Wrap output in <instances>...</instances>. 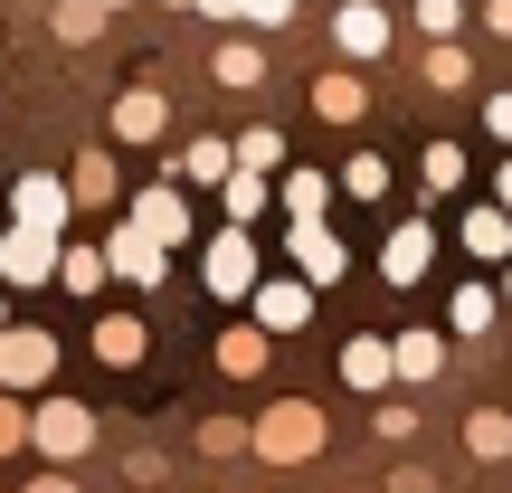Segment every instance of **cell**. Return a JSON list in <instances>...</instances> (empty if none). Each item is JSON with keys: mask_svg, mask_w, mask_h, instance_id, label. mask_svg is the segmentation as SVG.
<instances>
[{"mask_svg": "<svg viewBox=\"0 0 512 493\" xmlns=\"http://www.w3.org/2000/svg\"><path fill=\"white\" fill-rule=\"evenodd\" d=\"M200 285L219 294V304H256V285H266V256H256V228H219V238L200 247Z\"/></svg>", "mask_w": 512, "mask_h": 493, "instance_id": "cell-1", "label": "cell"}, {"mask_svg": "<svg viewBox=\"0 0 512 493\" xmlns=\"http://www.w3.org/2000/svg\"><path fill=\"white\" fill-rule=\"evenodd\" d=\"M86 446H95V408H86V399H57V389H48V399L29 408V456H38V465H76Z\"/></svg>", "mask_w": 512, "mask_h": 493, "instance_id": "cell-2", "label": "cell"}, {"mask_svg": "<svg viewBox=\"0 0 512 493\" xmlns=\"http://www.w3.org/2000/svg\"><path fill=\"white\" fill-rule=\"evenodd\" d=\"M256 456L266 465H313L323 456V408L313 399H275L266 418H256Z\"/></svg>", "mask_w": 512, "mask_h": 493, "instance_id": "cell-3", "label": "cell"}, {"mask_svg": "<svg viewBox=\"0 0 512 493\" xmlns=\"http://www.w3.org/2000/svg\"><path fill=\"white\" fill-rule=\"evenodd\" d=\"M57 266H67V238H48V228H0V285L10 294H38V285H57Z\"/></svg>", "mask_w": 512, "mask_h": 493, "instance_id": "cell-4", "label": "cell"}, {"mask_svg": "<svg viewBox=\"0 0 512 493\" xmlns=\"http://www.w3.org/2000/svg\"><path fill=\"white\" fill-rule=\"evenodd\" d=\"M48 380H57V342L38 323H10L0 332V389L10 399H48Z\"/></svg>", "mask_w": 512, "mask_h": 493, "instance_id": "cell-5", "label": "cell"}, {"mask_svg": "<svg viewBox=\"0 0 512 493\" xmlns=\"http://www.w3.org/2000/svg\"><path fill=\"white\" fill-rule=\"evenodd\" d=\"M285 256H294V275L323 285V294L351 275V247H342V228H332V219H285Z\"/></svg>", "mask_w": 512, "mask_h": 493, "instance_id": "cell-6", "label": "cell"}, {"mask_svg": "<svg viewBox=\"0 0 512 493\" xmlns=\"http://www.w3.org/2000/svg\"><path fill=\"white\" fill-rule=\"evenodd\" d=\"M10 219H19V228H48V238H67V219H86V209H76L67 171H19V181H10Z\"/></svg>", "mask_w": 512, "mask_h": 493, "instance_id": "cell-7", "label": "cell"}, {"mask_svg": "<svg viewBox=\"0 0 512 493\" xmlns=\"http://www.w3.org/2000/svg\"><path fill=\"white\" fill-rule=\"evenodd\" d=\"M105 256H114V275H124L133 294H152V285L171 275V247L152 238L143 219H105Z\"/></svg>", "mask_w": 512, "mask_h": 493, "instance_id": "cell-8", "label": "cell"}, {"mask_svg": "<svg viewBox=\"0 0 512 493\" xmlns=\"http://www.w3.org/2000/svg\"><path fill=\"white\" fill-rule=\"evenodd\" d=\"M313 294H323V285H304V275H266V285H256V304H247V323H266L275 332V342H285V332H304L313 323Z\"/></svg>", "mask_w": 512, "mask_h": 493, "instance_id": "cell-9", "label": "cell"}, {"mask_svg": "<svg viewBox=\"0 0 512 493\" xmlns=\"http://www.w3.org/2000/svg\"><path fill=\"white\" fill-rule=\"evenodd\" d=\"M380 275H389V285H427V275H437V228H427V219H399V228H389V238H380Z\"/></svg>", "mask_w": 512, "mask_h": 493, "instance_id": "cell-10", "label": "cell"}, {"mask_svg": "<svg viewBox=\"0 0 512 493\" xmlns=\"http://www.w3.org/2000/svg\"><path fill=\"white\" fill-rule=\"evenodd\" d=\"M332 38H342V57H351V67H370V57H389L399 19H389L380 0H342V10H332Z\"/></svg>", "mask_w": 512, "mask_h": 493, "instance_id": "cell-11", "label": "cell"}, {"mask_svg": "<svg viewBox=\"0 0 512 493\" xmlns=\"http://www.w3.org/2000/svg\"><path fill=\"white\" fill-rule=\"evenodd\" d=\"M124 219H143L152 238L181 256V247H190V190H181V181H152V190H133V200H124Z\"/></svg>", "mask_w": 512, "mask_h": 493, "instance_id": "cell-12", "label": "cell"}, {"mask_svg": "<svg viewBox=\"0 0 512 493\" xmlns=\"http://www.w3.org/2000/svg\"><path fill=\"white\" fill-rule=\"evenodd\" d=\"M228 171H238V143H219V133H190V143L171 152L162 181H181V190H228Z\"/></svg>", "mask_w": 512, "mask_h": 493, "instance_id": "cell-13", "label": "cell"}, {"mask_svg": "<svg viewBox=\"0 0 512 493\" xmlns=\"http://www.w3.org/2000/svg\"><path fill=\"white\" fill-rule=\"evenodd\" d=\"M67 190H76V209H86V219H105V209L124 200V171H114V143L76 152V162H67Z\"/></svg>", "mask_w": 512, "mask_h": 493, "instance_id": "cell-14", "label": "cell"}, {"mask_svg": "<svg viewBox=\"0 0 512 493\" xmlns=\"http://www.w3.org/2000/svg\"><path fill=\"white\" fill-rule=\"evenodd\" d=\"M456 247L475 256V266H512V209L503 200H475V209H465V228H456Z\"/></svg>", "mask_w": 512, "mask_h": 493, "instance_id": "cell-15", "label": "cell"}, {"mask_svg": "<svg viewBox=\"0 0 512 493\" xmlns=\"http://www.w3.org/2000/svg\"><path fill=\"white\" fill-rule=\"evenodd\" d=\"M389 380H399V342H389V332H361V342H342V389H370V399H380Z\"/></svg>", "mask_w": 512, "mask_h": 493, "instance_id": "cell-16", "label": "cell"}, {"mask_svg": "<svg viewBox=\"0 0 512 493\" xmlns=\"http://www.w3.org/2000/svg\"><path fill=\"white\" fill-rule=\"evenodd\" d=\"M95 361L105 370H143V351H152V332H143V313H95Z\"/></svg>", "mask_w": 512, "mask_h": 493, "instance_id": "cell-17", "label": "cell"}, {"mask_svg": "<svg viewBox=\"0 0 512 493\" xmlns=\"http://www.w3.org/2000/svg\"><path fill=\"white\" fill-rule=\"evenodd\" d=\"M162 133H171L162 86H124V95H114V143H162Z\"/></svg>", "mask_w": 512, "mask_h": 493, "instance_id": "cell-18", "label": "cell"}, {"mask_svg": "<svg viewBox=\"0 0 512 493\" xmlns=\"http://www.w3.org/2000/svg\"><path fill=\"white\" fill-rule=\"evenodd\" d=\"M332 200H342V181L313 171V162H294L285 181H275V209H285V219H332Z\"/></svg>", "mask_w": 512, "mask_h": 493, "instance_id": "cell-19", "label": "cell"}, {"mask_svg": "<svg viewBox=\"0 0 512 493\" xmlns=\"http://www.w3.org/2000/svg\"><path fill=\"white\" fill-rule=\"evenodd\" d=\"M313 114H323L332 133H342V124H361V114H370V86H361V67H323V76H313Z\"/></svg>", "mask_w": 512, "mask_h": 493, "instance_id": "cell-20", "label": "cell"}, {"mask_svg": "<svg viewBox=\"0 0 512 493\" xmlns=\"http://www.w3.org/2000/svg\"><path fill=\"white\" fill-rule=\"evenodd\" d=\"M494 313H503V285H456L446 294V332H456V342H484V332H494Z\"/></svg>", "mask_w": 512, "mask_h": 493, "instance_id": "cell-21", "label": "cell"}, {"mask_svg": "<svg viewBox=\"0 0 512 493\" xmlns=\"http://www.w3.org/2000/svg\"><path fill=\"white\" fill-rule=\"evenodd\" d=\"M418 76L437 95H465V86H475V48H465V38H427V48H418Z\"/></svg>", "mask_w": 512, "mask_h": 493, "instance_id": "cell-22", "label": "cell"}, {"mask_svg": "<svg viewBox=\"0 0 512 493\" xmlns=\"http://www.w3.org/2000/svg\"><path fill=\"white\" fill-rule=\"evenodd\" d=\"M266 351H275L266 323H228L219 332V370H228V380H266Z\"/></svg>", "mask_w": 512, "mask_h": 493, "instance_id": "cell-23", "label": "cell"}, {"mask_svg": "<svg viewBox=\"0 0 512 493\" xmlns=\"http://www.w3.org/2000/svg\"><path fill=\"white\" fill-rule=\"evenodd\" d=\"M57 285H67V294H105V285H114L105 238H67V266H57Z\"/></svg>", "mask_w": 512, "mask_h": 493, "instance_id": "cell-24", "label": "cell"}, {"mask_svg": "<svg viewBox=\"0 0 512 493\" xmlns=\"http://www.w3.org/2000/svg\"><path fill=\"white\" fill-rule=\"evenodd\" d=\"M389 342H399V380L408 389H427V380H437V370H446V332H389Z\"/></svg>", "mask_w": 512, "mask_h": 493, "instance_id": "cell-25", "label": "cell"}, {"mask_svg": "<svg viewBox=\"0 0 512 493\" xmlns=\"http://www.w3.org/2000/svg\"><path fill=\"white\" fill-rule=\"evenodd\" d=\"M228 143H238V171H266V181H285V171H294V152H285V133H275V124H247V133H228Z\"/></svg>", "mask_w": 512, "mask_h": 493, "instance_id": "cell-26", "label": "cell"}, {"mask_svg": "<svg viewBox=\"0 0 512 493\" xmlns=\"http://www.w3.org/2000/svg\"><path fill=\"white\" fill-rule=\"evenodd\" d=\"M209 76H219V86H266V48H256V38H219V57H209Z\"/></svg>", "mask_w": 512, "mask_h": 493, "instance_id": "cell-27", "label": "cell"}, {"mask_svg": "<svg viewBox=\"0 0 512 493\" xmlns=\"http://www.w3.org/2000/svg\"><path fill=\"white\" fill-rule=\"evenodd\" d=\"M266 200H275V190H266V171H228V190H219L228 228H256V219H266Z\"/></svg>", "mask_w": 512, "mask_h": 493, "instance_id": "cell-28", "label": "cell"}, {"mask_svg": "<svg viewBox=\"0 0 512 493\" xmlns=\"http://www.w3.org/2000/svg\"><path fill=\"white\" fill-rule=\"evenodd\" d=\"M48 19H57V38H67V48H86V38H95V29L114 19V0H57Z\"/></svg>", "mask_w": 512, "mask_h": 493, "instance_id": "cell-29", "label": "cell"}, {"mask_svg": "<svg viewBox=\"0 0 512 493\" xmlns=\"http://www.w3.org/2000/svg\"><path fill=\"white\" fill-rule=\"evenodd\" d=\"M465 446H475L484 465H503L512 456V418H503V408H475V418H465Z\"/></svg>", "mask_w": 512, "mask_h": 493, "instance_id": "cell-30", "label": "cell"}, {"mask_svg": "<svg viewBox=\"0 0 512 493\" xmlns=\"http://www.w3.org/2000/svg\"><path fill=\"white\" fill-rule=\"evenodd\" d=\"M342 200H389V162L380 152H351L342 162Z\"/></svg>", "mask_w": 512, "mask_h": 493, "instance_id": "cell-31", "label": "cell"}, {"mask_svg": "<svg viewBox=\"0 0 512 493\" xmlns=\"http://www.w3.org/2000/svg\"><path fill=\"white\" fill-rule=\"evenodd\" d=\"M418 181H427V190H465V152H456V143H427V152H418Z\"/></svg>", "mask_w": 512, "mask_h": 493, "instance_id": "cell-32", "label": "cell"}, {"mask_svg": "<svg viewBox=\"0 0 512 493\" xmlns=\"http://www.w3.org/2000/svg\"><path fill=\"white\" fill-rule=\"evenodd\" d=\"M0 456H29V399L0 389Z\"/></svg>", "mask_w": 512, "mask_h": 493, "instance_id": "cell-33", "label": "cell"}, {"mask_svg": "<svg viewBox=\"0 0 512 493\" xmlns=\"http://www.w3.org/2000/svg\"><path fill=\"white\" fill-rule=\"evenodd\" d=\"M418 29L427 38H456L465 29V0H418Z\"/></svg>", "mask_w": 512, "mask_h": 493, "instance_id": "cell-34", "label": "cell"}, {"mask_svg": "<svg viewBox=\"0 0 512 493\" xmlns=\"http://www.w3.org/2000/svg\"><path fill=\"white\" fill-rule=\"evenodd\" d=\"M200 446H209V456H238V446H256V427H238V418H209V427H200Z\"/></svg>", "mask_w": 512, "mask_h": 493, "instance_id": "cell-35", "label": "cell"}, {"mask_svg": "<svg viewBox=\"0 0 512 493\" xmlns=\"http://www.w3.org/2000/svg\"><path fill=\"white\" fill-rule=\"evenodd\" d=\"M408 427H418V408H408V399H380V437H389V446H399V437H408Z\"/></svg>", "mask_w": 512, "mask_h": 493, "instance_id": "cell-36", "label": "cell"}, {"mask_svg": "<svg viewBox=\"0 0 512 493\" xmlns=\"http://www.w3.org/2000/svg\"><path fill=\"white\" fill-rule=\"evenodd\" d=\"M484 133H494V143H512V86L484 95Z\"/></svg>", "mask_w": 512, "mask_h": 493, "instance_id": "cell-37", "label": "cell"}, {"mask_svg": "<svg viewBox=\"0 0 512 493\" xmlns=\"http://www.w3.org/2000/svg\"><path fill=\"white\" fill-rule=\"evenodd\" d=\"M294 19V0H247V29H285Z\"/></svg>", "mask_w": 512, "mask_h": 493, "instance_id": "cell-38", "label": "cell"}, {"mask_svg": "<svg viewBox=\"0 0 512 493\" xmlns=\"http://www.w3.org/2000/svg\"><path fill=\"white\" fill-rule=\"evenodd\" d=\"M19 493H76V475H67V465H38V475L19 484Z\"/></svg>", "mask_w": 512, "mask_h": 493, "instance_id": "cell-39", "label": "cell"}, {"mask_svg": "<svg viewBox=\"0 0 512 493\" xmlns=\"http://www.w3.org/2000/svg\"><path fill=\"white\" fill-rule=\"evenodd\" d=\"M389 493H437V484H427V465H399V475H389Z\"/></svg>", "mask_w": 512, "mask_h": 493, "instance_id": "cell-40", "label": "cell"}, {"mask_svg": "<svg viewBox=\"0 0 512 493\" xmlns=\"http://www.w3.org/2000/svg\"><path fill=\"white\" fill-rule=\"evenodd\" d=\"M200 19H238L247 29V0H200Z\"/></svg>", "mask_w": 512, "mask_h": 493, "instance_id": "cell-41", "label": "cell"}, {"mask_svg": "<svg viewBox=\"0 0 512 493\" xmlns=\"http://www.w3.org/2000/svg\"><path fill=\"white\" fill-rule=\"evenodd\" d=\"M484 29H494V38H512V0H484Z\"/></svg>", "mask_w": 512, "mask_h": 493, "instance_id": "cell-42", "label": "cell"}, {"mask_svg": "<svg viewBox=\"0 0 512 493\" xmlns=\"http://www.w3.org/2000/svg\"><path fill=\"white\" fill-rule=\"evenodd\" d=\"M494 200H503V209H512V162H494Z\"/></svg>", "mask_w": 512, "mask_h": 493, "instance_id": "cell-43", "label": "cell"}, {"mask_svg": "<svg viewBox=\"0 0 512 493\" xmlns=\"http://www.w3.org/2000/svg\"><path fill=\"white\" fill-rule=\"evenodd\" d=\"M0 332H10V285H0Z\"/></svg>", "mask_w": 512, "mask_h": 493, "instance_id": "cell-44", "label": "cell"}, {"mask_svg": "<svg viewBox=\"0 0 512 493\" xmlns=\"http://www.w3.org/2000/svg\"><path fill=\"white\" fill-rule=\"evenodd\" d=\"M503 313H512V266H503Z\"/></svg>", "mask_w": 512, "mask_h": 493, "instance_id": "cell-45", "label": "cell"}, {"mask_svg": "<svg viewBox=\"0 0 512 493\" xmlns=\"http://www.w3.org/2000/svg\"><path fill=\"white\" fill-rule=\"evenodd\" d=\"M171 10H200V0H171Z\"/></svg>", "mask_w": 512, "mask_h": 493, "instance_id": "cell-46", "label": "cell"}, {"mask_svg": "<svg viewBox=\"0 0 512 493\" xmlns=\"http://www.w3.org/2000/svg\"><path fill=\"white\" fill-rule=\"evenodd\" d=\"M114 10H124V0H114Z\"/></svg>", "mask_w": 512, "mask_h": 493, "instance_id": "cell-47", "label": "cell"}]
</instances>
